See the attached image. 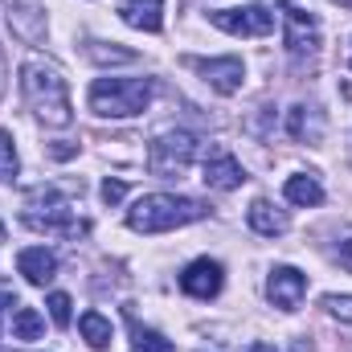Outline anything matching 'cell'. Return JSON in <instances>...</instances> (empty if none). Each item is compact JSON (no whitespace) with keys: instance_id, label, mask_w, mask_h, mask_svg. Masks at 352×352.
Returning <instances> with one entry per match:
<instances>
[{"instance_id":"cell-1","label":"cell","mask_w":352,"mask_h":352,"mask_svg":"<svg viewBox=\"0 0 352 352\" xmlns=\"http://www.w3.org/2000/svg\"><path fill=\"white\" fill-rule=\"evenodd\" d=\"M21 90H25L29 111H33L45 127H70V119H74V111H70V87H66V78L58 74V66L29 58V62L21 66Z\"/></svg>"},{"instance_id":"cell-2","label":"cell","mask_w":352,"mask_h":352,"mask_svg":"<svg viewBox=\"0 0 352 352\" xmlns=\"http://www.w3.org/2000/svg\"><path fill=\"white\" fill-rule=\"evenodd\" d=\"M209 213L205 201L197 197H176V192H148L140 197L131 209H127V226L135 234H164L176 226H188V221H201Z\"/></svg>"},{"instance_id":"cell-3","label":"cell","mask_w":352,"mask_h":352,"mask_svg":"<svg viewBox=\"0 0 352 352\" xmlns=\"http://www.w3.org/2000/svg\"><path fill=\"white\" fill-rule=\"evenodd\" d=\"M90 111L102 119H131L144 115L152 102V82L148 78H98L87 94Z\"/></svg>"},{"instance_id":"cell-4","label":"cell","mask_w":352,"mask_h":352,"mask_svg":"<svg viewBox=\"0 0 352 352\" xmlns=\"http://www.w3.org/2000/svg\"><path fill=\"white\" fill-rule=\"evenodd\" d=\"M197 135L192 131H164L148 148V173L152 176H180L197 160Z\"/></svg>"},{"instance_id":"cell-5","label":"cell","mask_w":352,"mask_h":352,"mask_svg":"<svg viewBox=\"0 0 352 352\" xmlns=\"http://www.w3.org/2000/svg\"><path fill=\"white\" fill-rule=\"evenodd\" d=\"M37 192L45 197V205L29 201V209H45V213H25V226L45 230V234H62V238H78V234H87V221H78V217H74L78 209H74L70 201L54 197V188H37Z\"/></svg>"},{"instance_id":"cell-6","label":"cell","mask_w":352,"mask_h":352,"mask_svg":"<svg viewBox=\"0 0 352 352\" xmlns=\"http://www.w3.org/2000/svg\"><path fill=\"white\" fill-rule=\"evenodd\" d=\"M209 21H213L221 33H234V37H270V33H274V12H270L266 4L217 8V12H209Z\"/></svg>"},{"instance_id":"cell-7","label":"cell","mask_w":352,"mask_h":352,"mask_svg":"<svg viewBox=\"0 0 352 352\" xmlns=\"http://www.w3.org/2000/svg\"><path fill=\"white\" fill-rule=\"evenodd\" d=\"M184 66L197 70L217 94H234V90L242 87V78H246V66L234 54L230 58H184Z\"/></svg>"},{"instance_id":"cell-8","label":"cell","mask_w":352,"mask_h":352,"mask_svg":"<svg viewBox=\"0 0 352 352\" xmlns=\"http://www.w3.org/2000/svg\"><path fill=\"white\" fill-rule=\"evenodd\" d=\"M287 12H283V37H287V50L299 58V54H307V50H316V37H320V21L299 4V0H287L283 4Z\"/></svg>"},{"instance_id":"cell-9","label":"cell","mask_w":352,"mask_h":352,"mask_svg":"<svg viewBox=\"0 0 352 352\" xmlns=\"http://www.w3.org/2000/svg\"><path fill=\"white\" fill-rule=\"evenodd\" d=\"M221 287H226V270L213 258H197L180 270V291L192 299H213V295H221Z\"/></svg>"},{"instance_id":"cell-10","label":"cell","mask_w":352,"mask_h":352,"mask_svg":"<svg viewBox=\"0 0 352 352\" xmlns=\"http://www.w3.org/2000/svg\"><path fill=\"white\" fill-rule=\"evenodd\" d=\"M307 295V278L295 270V266H274L270 278H266V299L283 311H295Z\"/></svg>"},{"instance_id":"cell-11","label":"cell","mask_w":352,"mask_h":352,"mask_svg":"<svg viewBox=\"0 0 352 352\" xmlns=\"http://www.w3.org/2000/svg\"><path fill=\"white\" fill-rule=\"evenodd\" d=\"M209 188H217V192H234V188H242L246 184V168L230 156V152H221V148H213L209 156H205V176H201Z\"/></svg>"},{"instance_id":"cell-12","label":"cell","mask_w":352,"mask_h":352,"mask_svg":"<svg viewBox=\"0 0 352 352\" xmlns=\"http://www.w3.org/2000/svg\"><path fill=\"white\" fill-rule=\"evenodd\" d=\"M119 16H123V25H131L140 33H160L164 0H119Z\"/></svg>"},{"instance_id":"cell-13","label":"cell","mask_w":352,"mask_h":352,"mask_svg":"<svg viewBox=\"0 0 352 352\" xmlns=\"http://www.w3.org/2000/svg\"><path fill=\"white\" fill-rule=\"evenodd\" d=\"M16 270H21L33 287H45V283L54 278V270H58V258H54L45 246H29V250L16 254Z\"/></svg>"},{"instance_id":"cell-14","label":"cell","mask_w":352,"mask_h":352,"mask_svg":"<svg viewBox=\"0 0 352 352\" xmlns=\"http://www.w3.org/2000/svg\"><path fill=\"white\" fill-rule=\"evenodd\" d=\"M246 221H250V230L254 234H263V238H278V234H287V213H278L270 201H254L250 209H246Z\"/></svg>"},{"instance_id":"cell-15","label":"cell","mask_w":352,"mask_h":352,"mask_svg":"<svg viewBox=\"0 0 352 352\" xmlns=\"http://www.w3.org/2000/svg\"><path fill=\"white\" fill-rule=\"evenodd\" d=\"M283 197L291 201V205H320L324 201V188H320V180L316 176H287V184H283Z\"/></svg>"},{"instance_id":"cell-16","label":"cell","mask_w":352,"mask_h":352,"mask_svg":"<svg viewBox=\"0 0 352 352\" xmlns=\"http://www.w3.org/2000/svg\"><path fill=\"white\" fill-rule=\"evenodd\" d=\"M78 332H82V340H87L94 352L111 349V320H107L102 311H82V320H78Z\"/></svg>"},{"instance_id":"cell-17","label":"cell","mask_w":352,"mask_h":352,"mask_svg":"<svg viewBox=\"0 0 352 352\" xmlns=\"http://www.w3.org/2000/svg\"><path fill=\"white\" fill-rule=\"evenodd\" d=\"M45 332V320L33 311V307H16V316H12V336L16 340H37Z\"/></svg>"},{"instance_id":"cell-18","label":"cell","mask_w":352,"mask_h":352,"mask_svg":"<svg viewBox=\"0 0 352 352\" xmlns=\"http://www.w3.org/2000/svg\"><path fill=\"white\" fill-rule=\"evenodd\" d=\"M131 336H135V349L131 352H176L173 340H164V336L152 332V328H140L135 320H131Z\"/></svg>"},{"instance_id":"cell-19","label":"cell","mask_w":352,"mask_h":352,"mask_svg":"<svg viewBox=\"0 0 352 352\" xmlns=\"http://www.w3.org/2000/svg\"><path fill=\"white\" fill-rule=\"evenodd\" d=\"M21 168V160H16V148H12V135L8 131H0V180H12Z\"/></svg>"},{"instance_id":"cell-20","label":"cell","mask_w":352,"mask_h":352,"mask_svg":"<svg viewBox=\"0 0 352 352\" xmlns=\"http://www.w3.org/2000/svg\"><path fill=\"white\" fill-rule=\"evenodd\" d=\"M45 307H50V316H54V324H58V328H66V324H70V307H74V303H70V295H66V291H54V295L45 299Z\"/></svg>"},{"instance_id":"cell-21","label":"cell","mask_w":352,"mask_h":352,"mask_svg":"<svg viewBox=\"0 0 352 352\" xmlns=\"http://www.w3.org/2000/svg\"><path fill=\"white\" fill-rule=\"evenodd\" d=\"M324 307H328V316H332V320L352 324V295H324Z\"/></svg>"},{"instance_id":"cell-22","label":"cell","mask_w":352,"mask_h":352,"mask_svg":"<svg viewBox=\"0 0 352 352\" xmlns=\"http://www.w3.org/2000/svg\"><path fill=\"white\" fill-rule=\"evenodd\" d=\"M98 197H102L107 205H119V201L127 197V184H123V180H111V176H107V180H102V188H98Z\"/></svg>"},{"instance_id":"cell-23","label":"cell","mask_w":352,"mask_h":352,"mask_svg":"<svg viewBox=\"0 0 352 352\" xmlns=\"http://www.w3.org/2000/svg\"><path fill=\"white\" fill-rule=\"evenodd\" d=\"M87 54L94 58V62H135L131 50H98V45H90Z\"/></svg>"},{"instance_id":"cell-24","label":"cell","mask_w":352,"mask_h":352,"mask_svg":"<svg viewBox=\"0 0 352 352\" xmlns=\"http://www.w3.org/2000/svg\"><path fill=\"white\" fill-rule=\"evenodd\" d=\"M336 258H340V266L352 274V230H340V238H336Z\"/></svg>"},{"instance_id":"cell-25","label":"cell","mask_w":352,"mask_h":352,"mask_svg":"<svg viewBox=\"0 0 352 352\" xmlns=\"http://www.w3.org/2000/svg\"><path fill=\"white\" fill-rule=\"evenodd\" d=\"M303 131H307V107H295L291 111V135L303 140Z\"/></svg>"},{"instance_id":"cell-26","label":"cell","mask_w":352,"mask_h":352,"mask_svg":"<svg viewBox=\"0 0 352 352\" xmlns=\"http://www.w3.org/2000/svg\"><path fill=\"white\" fill-rule=\"evenodd\" d=\"M332 4H340V8H352V0H332Z\"/></svg>"},{"instance_id":"cell-27","label":"cell","mask_w":352,"mask_h":352,"mask_svg":"<svg viewBox=\"0 0 352 352\" xmlns=\"http://www.w3.org/2000/svg\"><path fill=\"white\" fill-rule=\"evenodd\" d=\"M254 352H274V349H266V344H258V349H254Z\"/></svg>"}]
</instances>
